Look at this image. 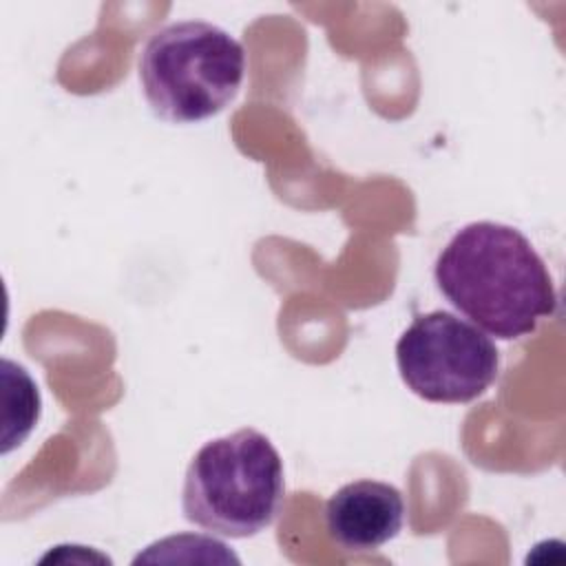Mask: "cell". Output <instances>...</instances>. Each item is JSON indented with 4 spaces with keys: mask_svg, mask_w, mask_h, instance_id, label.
I'll return each instance as SVG.
<instances>
[{
    "mask_svg": "<svg viewBox=\"0 0 566 566\" xmlns=\"http://www.w3.org/2000/svg\"><path fill=\"white\" fill-rule=\"evenodd\" d=\"M433 279L475 327L502 340L535 334L557 312L553 276L533 243L497 221L460 228L440 250Z\"/></svg>",
    "mask_w": 566,
    "mask_h": 566,
    "instance_id": "cell-1",
    "label": "cell"
},
{
    "mask_svg": "<svg viewBox=\"0 0 566 566\" xmlns=\"http://www.w3.org/2000/svg\"><path fill=\"white\" fill-rule=\"evenodd\" d=\"M283 502V460L272 440L252 427L208 440L186 469L181 509L203 531L252 537L274 524Z\"/></svg>",
    "mask_w": 566,
    "mask_h": 566,
    "instance_id": "cell-2",
    "label": "cell"
},
{
    "mask_svg": "<svg viewBox=\"0 0 566 566\" xmlns=\"http://www.w3.org/2000/svg\"><path fill=\"white\" fill-rule=\"evenodd\" d=\"M137 69L150 111L172 124H192L234 102L245 75V51L212 22L179 20L146 40Z\"/></svg>",
    "mask_w": 566,
    "mask_h": 566,
    "instance_id": "cell-3",
    "label": "cell"
},
{
    "mask_svg": "<svg viewBox=\"0 0 566 566\" xmlns=\"http://www.w3.org/2000/svg\"><path fill=\"white\" fill-rule=\"evenodd\" d=\"M396 365L418 398L460 405L475 400L495 382L500 354L480 327L436 310L416 316L400 334Z\"/></svg>",
    "mask_w": 566,
    "mask_h": 566,
    "instance_id": "cell-4",
    "label": "cell"
},
{
    "mask_svg": "<svg viewBox=\"0 0 566 566\" xmlns=\"http://www.w3.org/2000/svg\"><path fill=\"white\" fill-rule=\"evenodd\" d=\"M402 524V493L387 482L356 480L325 502L327 535L347 553L378 551L400 533Z\"/></svg>",
    "mask_w": 566,
    "mask_h": 566,
    "instance_id": "cell-5",
    "label": "cell"
},
{
    "mask_svg": "<svg viewBox=\"0 0 566 566\" xmlns=\"http://www.w3.org/2000/svg\"><path fill=\"white\" fill-rule=\"evenodd\" d=\"M4 416H2V453L20 447L40 418V391L29 371L13 360H2Z\"/></svg>",
    "mask_w": 566,
    "mask_h": 566,
    "instance_id": "cell-6",
    "label": "cell"
}]
</instances>
